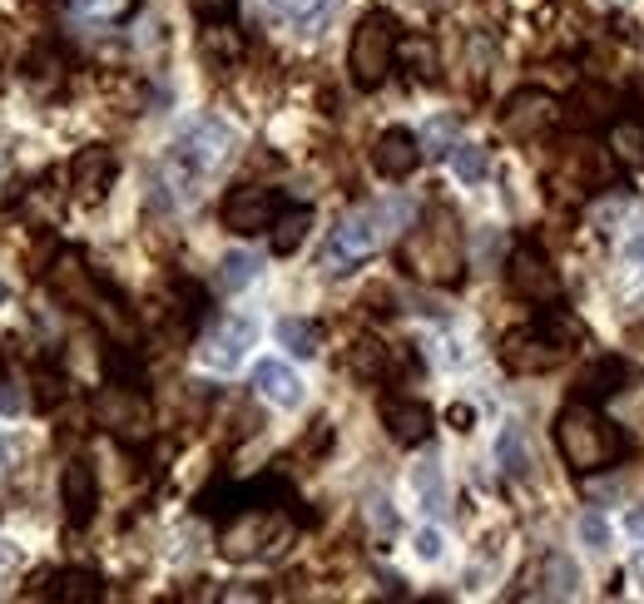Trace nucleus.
Wrapping results in <instances>:
<instances>
[{"instance_id":"30","label":"nucleus","mask_w":644,"mask_h":604,"mask_svg":"<svg viewBox=\"0 0 644 604\" xmlns=\"http://www.w3.org/2000/svg\"><path fill=\"white\" fill-rule=\"evenodd\" d=\"M451 134H457V124H451V120H437V124H431V130H427V140H421V150H427V154H447L451 150Z\"/></svg>"},{"instance_id":"5","label":"nucleus","mask_w":644,"mask_h":604,"mask_svg":"<svg viewBox=\"0 0 644 604\" xmlns=\"http://www.w3.org/2000/svg\"><path fill=\"white\" fill-rule=\"evenodd\" d=\"M278 208L283 198L273 194V188H258V184H238L224 194V208H218V218H224L228 233H238V238H253V233H273L278 224Z\"/></svg>"},{"instance_id":"6","label":"nucleus","mask_w":644,"mask_h":604,"mask_svg":"<svg viewBox=\"0 0 644 604\" xmlns=\"http://www.w3.org/2000/svg\"><path fill=\"white\" fill-rule=\"evenodd\" d=\"M505 283H511V293L525 298V303H555L561 298V273L551 268V258H545L535 243H521V248L511 253V263H505Z\"/></svg>"},{"instance_id":"19","label":"nucleus","mask_w":644,"mask_h":604,"mask_svg":"<svg viewBox=\"0 0 644 604\" xmlns=\"http://www.w3.org/2000/svg\"><path fill=\"white\" fill-rule=\"evenodd\" d=\"M495 461L505 465V475L511 481H525L531 475V455H525V437H521V427H501V437H495Z\"/></svg>"},{"instance_id":"11","label":"nucleus","mask_w":644,"mask_h":604,"mask_svg":"<svg viewBox=\"0 0 644 604\" xmlns=\"http://www.w3.org/2000/svg\"><path fill=\"white\" fill-rule=\"evenodd\" d=\"M60 501H65V521L70 525H90L94 505H100V475L90 461H70L60 475Z\"/></svg>"},{"instance_id":"31","label":"nucleus","mask_w":644,"mask_h":604,"mask_svg":"<svg viewBox=\"0 0 644 604\" xmlns=\"http://www.w3.org/2000/svg\"><path fill=\"white\" fill-rule=\"evenodd\" d=\"M70 6H75L80 16H120L124 0H70Z\"/></svg>"},{"instance_id":"14","label":"nucleus","mask_w":644,"mask_h":604,"mask_svg":"<svg viewBox=\"0 0 644 604\" xmlns=\"http://www.w3.org/2000/svg\"><path fill=\"white\" fill-rule=\"evenodd\" d=\"M555 120V100L551 94H541V90H521V94H511L505 100V110H501V124H505V134H541L545 124Z\"/></svg>"},{"instance_id":"35","label":"nucleus","mask_w":644,"mask_h":604,"mask_svg":"<svg viewBox=\"0 0 644 604\" xmlns=\"http://www.w3.org/2000/svg\"><path fill=\"white\" fill-rule=\"evenodd\" d=\"M625 530H630L635 540H644V505H635V511L625 515Z\"/></svg>"},{"instance_id":"22","label":"nucleus","mask_w":644,"mask_h":604,"mask_svg":"<svg viewBox=\"0 0 644 604\" xmlns=\"http://www.w3.org/2000/svg\"><path fill=\"white\" fill-rule=\"evenodd\" d=\"M278 342L288 347L293 357H318V323H308V317H283L278 323Z\"/></svg>"},{"instance_id":"15","label":"nucleus","mask_w":644,"mask_h":604,"mask_svg":"<svg viewBox=\"0 0 644 604\" xmlns=\"http://www.w3.org/2000/svg\"><path fill=\"white\" fill-rule=\"evenodd\" d=\"M635 377L620 357H600V362H590L585 372L575 377V401H605L615 397V391H625V381Z\"/></svg>"},{"instance_id":"7","label":"nucleus","mask_w":644,"mask_h":604,"mask_svg":"<svg viewBox=\"0 0 644 604\" xmlns=\"http://www.w3.org/2000/svg\"><path fill=\"white\" fill-rule=\"evenodd\" d=\"M228 154H234V130H228L224 120L188 124V130L178 134V150H174L178 164H188L194 174H214V168H224Z\"/></svg>"},{"instance_id":"1","label":"nucleus","mask_w":644,"mask_h":604,"mask_svg":"<svg viewBox=\"0 0 644 604\" xmlns=\"http://www.w3.org/2000/svg\"><path fill=\"white\" fill-rule=\"evenodd\" d=\"M402 224H411V204L407 198H387V204H367V208H352L347 218H337L333 238L323 248V273L327 278H343L352 273L357 263H367L387 238H392Z\"/></svg>"},{"instance_id":"4","label":"nucleus","mask_w":644,"mask_h":604,"mask_svg":"<svg viewBox=\"0 0 644 604\" xmlns=\"http://www.w3.org/2000/svg\"><path fill=\"white\" fill-rule=\"evenodd\" d=\"M407 268L431 283H457L461 278V253H457V228L441 218L437 228H417L407 238Z\"/></svg>"},{"instance_id":"32","label":"nucleus","mask_w":644,"mask_h":604,"mask_svg":"<svg viewBox=\"0 0 644 604\" xmlns=\"http://www.w3.org/2000/svg\"><path fill=\"white\" fill-rule=\"evenodd\" d=\"M417 555L421 560H437L441 555V530H421V535H417Z\"/></svg>"},{"instance_id":"9","label":"nucleus","mask_w":644,"mask_h":604,"mask_svg":"<svg viewBox=\"0 0 644 604\" xmlns=\"http://www.w3.org/2000/svg\"><path fill=\"white\" fill-rule=\"evenodd\" d=\"M114 154L104 150V144H90V150H80L75 158H70V188H75L80 204H100L104 194H110L114 184Z\"/></svg>"},{"instance_id":"20","label":"nucleus","mask_w":644,"mask_h":604,"mask_svg":"<svg viewBox=\"0 0 644 604\" xmlns=\"http://www.w3.org/2000/svg\"><path fill=\"white\" fill-rule=\"evenodd\" d=\"M308 228H313V208H288V214L273 224V253H298L303 248V238H308Z\"/></svg>"},{"instance_id":"10","label":"nucleus","mask_w":644,"mask_h":604,"mask_svg":"<svg viewBox=\"0 0 644 604\" xmlns=\"http://www.w3.org/2000/svg\"><path fill=\"white\" fill-rule=\"evenodd\" d=\"M421 140L411 130H402V124H392V130H382L377 134V144H372V168L382 178H407V174H417V164H421Z\"/></svg>"},{"instance_id":"12","label":"nucleus","mask_w":644,"mask_h":604,"mask_svg":"<svg viewBox=\"0 0 644 604\" xmlns=\"http://www.w3.org/2000/svg\"><path fill=\"white\" fill-rule=\"evenodd\" d=\"M382 427L397 447H421V441L431 437V411H427V401L387 397L382 401Z\"/></svg>"},{"instance_id":"13","label":"nucleus","mask_w":644,"mask_h":604,"mask_svg":"<svg viewBox=\"0 0 644 604\" xmlns=\"http://www.w3.org/2000/svg\"><path fill=\"white\" fill-rule=\"evenodd\" d=\"M561 357H565L561 347L545 342L535 327H521V332H511L501 342V362L511 367V372H545V367H555Z\"/></svg>"},{"instance_id":"24","label":"nucleus","mask_w":644,"mask_h":604,"mask_svg":"<svg viewBox=\"0 0 644 604\" xmlns=\"http://www.w3.org/2000/svg\"><path fill=\"white\" fill-rule=\"evenodd\" d=\"M411 485H417L421 505H427L431 515L447 511V495H441V465H437V461H421L417 471H411Z\"/></svg>"},{"instance_id":"34","label":"nucleus","mask_w":644,"mask_h":604,"mask_svg":"<svg viewBox=\"0 0 644 604\" xmlns=\"http://www.w3.org/2000/svg\"><path fill=\"white\" fill-rule=\"evenodd\" d=\"M447 417H451V427H457V431H471V421H477V411H471V407H461V401H457V407H451Z\"/></svg>"},{"instance_id":"28","label":"nucleus","mask_w":644,"mask_h":604,"mask_svg":"<svg viewBox=\"0 0 644 604\" xmlns=\"http://www.w3.org/2000/svg\"><path fill=\"white\" fill-rule=\"evenodd\" d=\"M551 590H545V595H555V600H570L580 590V575H575V565H570V560H551Z\"/></svg>"},{"instance_id":"33","label":"nucleus","mask_w":644,"mask_h":604,"mask_svg":"<svg viewBox=\"0 0 644 604\" xmlns=\"http://www.w3.org/2000/svg\"><path fill=\"white\" fill-rule=\"evenodd\" d=\"M372 521H377V530H382V535H392V530H397V515L387 511V501H372Z\"/></svg>"},{"instance_id":"3","label":"nucleus","mask_w":644,"mask_h":604,"mask_svg":"<svg viewBox=\"0 0 644 604\" xmlns=\"http://www.w3.org/2000/svg\"><path fill=\"white\" fill-rule=\"evenodd\" d=\"M397 60V30L387 16H367L352 30V50H347V70H352L357 90H382V80L392 75Z\"/></svg>"},{"instance_id":"26","label":"nucleus","mask_w":644,"mask_h":604,"mask_svg":"<svg viewBox=\"0 0 644 604\" xmlns=\"http://www.w3.org/2000/svg\"><path fill=\"white\" fill-rule=\"evenodd\" d=\"M352 372H357V377H382V372H387V347H382V342H357Z\"/></svg>"},{"instance_id":"29","label":"nucleus","mask_w":644,"mask_h":604,"mask_svg":"<svg viewBox=\"0 0 644 604\" xmlns=\"http://www.w3.org/2000/svg\"><path fill=\"white\" fill-rule=\"evenodd\" d=\"M580 540H585L590 550H610V525L600 521L595 511H585V515H580Z\"/></svg>"},{"instance_id":"27","label":"nucleus","mask_w":644,"mask_h":604,"mask_svg":"<svg viewBox=\"0 0 644 604\" xmlns=\"http://www.w3.org/2000/svg\"><path fill=\"white\" fill-rule=\"evenodd\" d=\"M188 10H194L204 25H228V20L238 16V0H188Z\"/></svg>"},{"instance_id":"25","label":"nucleus","mask_w":644,"mask_h":604,"mask_svg":"<svg viewBox=\"0 0 644 604\" xmlns=\"http://www.w3.org/2000/svg\"><path fill=\"white\" fill-rule=\"evenodd\" d=\"M451 174L461 184H481L485 178V150L481 144H451Z\"/></svg>"},{"instance_id":"8","label":"nucleus","mask_w":644,"mask_h":604,"mask_svg":"<svg viewBox=\"0 0 644 604\" xmlns=\"http://www.w3.org/2000/svg\"><path fill=\"white\" fill-rule=\"evenodd\" d=\"M253 337H258V327H253L248 317H224V323L204 337V367H214V372H234L243 357H248Z\"/></svg>"},{"instance_id":"16","label":"nucleus","mask_w":644,"mask_h":604,"mask_svg":"<svg viewBox=\"0 0 644 604\" xmlns=\"http://www.w3.org/2000/svg\"><path fill=\"white\" fill-rule=\"evenodd\" d=\"M253 387L263 391V397L273 401V407H303V381L293 367H283V362H258L253 367Z\"/></svg>"},{"instance_id":"17","label":"nucleus","mask_w":644,"mask_h":604,"mask_svg":"<svg viewBox=\"0 0 644 604\" xmlns=\"http://www.w3.org/2000/svg\"><path fill=\"white\" fill-rule=\"evenodd\" d=\"M535 332L545 337V342H555L561 352H570V347H580V337H585V327L575 323V317L565 313V307H541V317H535Z\"/></svg>"},{"instance_id":"21","label":"nucleus","mask_w":644,"mask_h":604,"mask_svg":"<svg viewBox=\"0 0 644 604\" xmlns=\"http://www.w3.org/2000/svg\"><path fill=\"white\" fill-rule=\"evenodd\" d=\"M258 273H263L258 253L234 248V253H224V263H218V288H224V293H238V288H248V283L258 278Z\"/></svg>"},{"instance_id":"18","label":"nucleus","mask_w":644,"mask_h":604,"mask_svg":"<svg viewBox=\"0 0 644 604\" xmlns=\"http://www.w3.org/2000/svg\"><path fill=\"white\" fill-rule=\"evenodd\" d=\"M610 150L625 168H644V120H620L610 124Z\"/></svg>"},{"instance_id":"23","label":"nucleus","mask_w":644,"mask_h":604,"mask_svg":"<svg viewBox=\"0 0 644 604\" xmlns=\"http://www.w3.org/2000/svg\"><path fill=\"white\" fill-rule=\"evenodd\" d=\"M104 595L100 575H90V570H65V575L55 580V600L60 604H94Z\"/></svg>"},{"instance_id":"2","label":"nucleus","mask_w":644,"mask_h":604,"mask_svg":"<svg viewBox=\"0 0 644 604\" xmlns=\"http://www.w3.org/2000/svg\"><path fill=\"white\" fill-rule=\"evenodd\" d=\"M555 447H561V455L575 471H600V465H610L625 451V441L595 411V401H570L561 417H555Z\"/></svg>"}]
</instances>
